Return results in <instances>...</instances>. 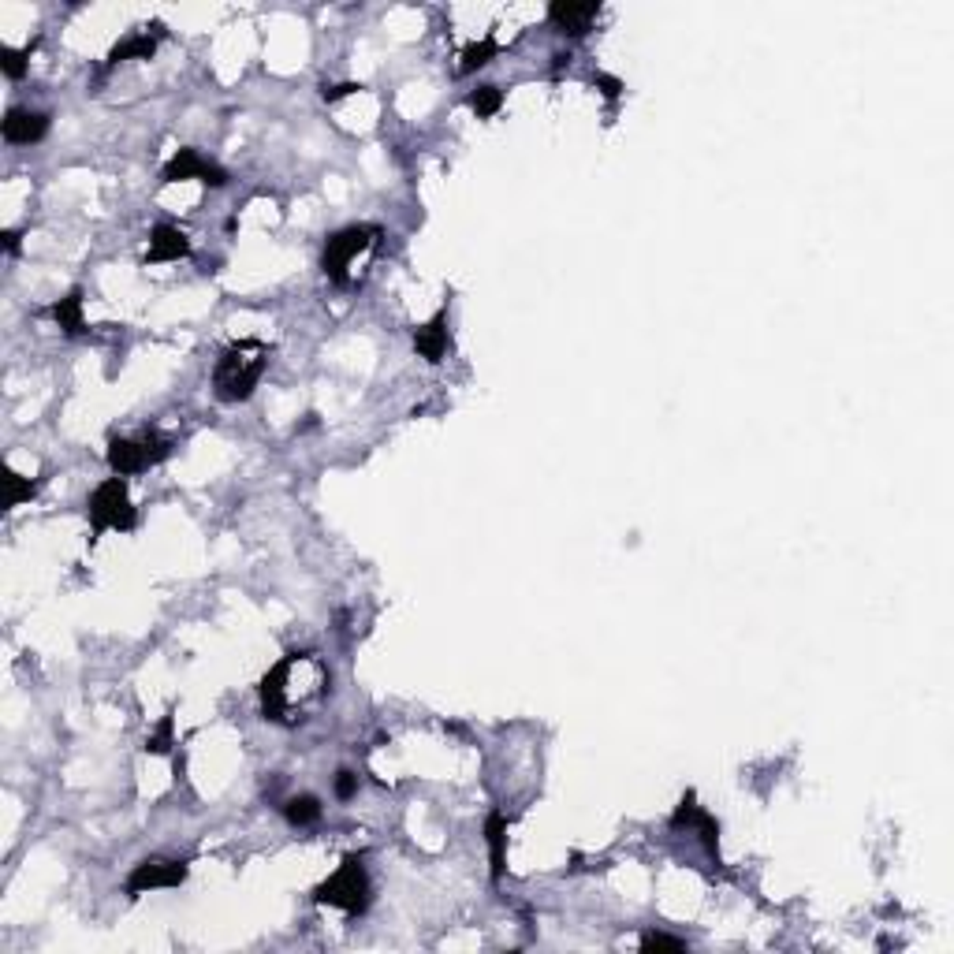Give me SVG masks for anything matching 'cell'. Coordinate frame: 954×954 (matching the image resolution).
<instances>
[{"instance_id": "cell-1", "label": "cell", "mask_w": 954, "mask_h": 954, "mask_svg": "<svg viewBox=\"0 0 954 954\" xmlns=\"http://www.w3.org/2000/svg\"><path fill=\"white\" fill-rule=\"evenodd\" d=\"M269 369V347L261 340H239L224 347L213 366V396L220 403H246Z\"/></svg>"}, {"instance_id": "cell-2", "label": "cell", "mask_w": 954, "mask_h": 954, "mask_svg": "<svg viewBox=\"0 0 954 954\" xmlns=\"http://www.w3.org/2000/svg\"><path fill=\"white\" fill-rule=\"evenodd\" d=\"M369 899H373V887H369V873L358 854H347L340 861V869L328 876L325 884L314 887V902L317 906H332V910H343L347 917H362L369 910Z\"/></svg>"}, {"instance_id": "cell-3", "label": "cell", "mask_w": 954, "mask_h": 954, "mask_svg": "<svg viewBox=\"0 0 954 954\" xmlns=\"http://www.w3.org/2000/svg\"><path fill=\"white\" fill-rule=\"evenodd\" d=\"M86 518H90L94 537H101L105 530H120V533L135 530L138 511L135 504H131V492H127V477L120 474L105 477V481L90 492V500H86Z\"/></svg>"}, {"instance_id": "cell-4", "label": "cell", "mask_w": 954, "mask_h": 954, "mask_svg": "<svg viewBox=\"0 0 954 954\" xmlns=\"http://www.w3.org/2000/svg\"><path fill=\"white\" fill-rule=\"evenodd\" d=\"M381 239V228L373 224H347L340 232H332L325 239V254H321V269L336 287L351 284V269L362 254H369Z\"/></svg>"}, {"instance_id": "cell-5", "label": "cell", "mask_w": 954, "mask_h": 954, "mask_svg": "<svg viewBox=\"0 0 954 954\" xmlns=\"http://www.w3.org/2000/svg\"><path fill=\"white\" fill-rule=\"evenodd\" d=\"M168 455H172V440L164 437V433H157V429H150V433H142V437H112L109 451H105V463H109L112 474L131 477L164 463Z\"/></svg>"}, {"instance_id": "cell-6", "label": "cell", "mask_w": 954, "mask_h": 954, "mask_svg": "<svg viewBox=\"0 0 954 954\" xmlns=\"http://www.w3.org/2000/svg\"><path fill=\"white\" fill-rule=\"evenodd\" d=\"M187 880V861L176 858H146L138 861L131 876H127V895L138 899V895H150V891H164V887H179Z\"/></svg>"}, {"instance_id": "cell-7", "label": "cell", "mask_w": 954, "mask_h": 954, "mask_svg": "<svg viewBox=\"0 0 954 954\" xmlns=\"http://www.w3.org/2000/svg\"><path fill=\"white\" fill-rule=\"evenodd\" d=\"M161 179L164 183H187V179H198V183H205V187H228V172H224L217 161H209V157H202L198 150H191V146L176 150V157L164 164Z\"/></svg>"}, {"instance_id": "cell-8", "label": "cell", "mask_w": 954, "mask_h": 954, "mask_svg": "<svg viewBox=\"0 0 954 954\" xmlns=\"http://www.w3.org/2000/svg\"><path fill=\"white\" fill-rule=\"evenodd\" d=\"M690 828V832H697V839H701V846L709 850V858L720 865V824H716V817H709L701 805H697L694 794H686L682 798V805L675 809V817H671V828Z\"/></svg>"}, {"instance_id": "cell-9", "label": "cell", "mask_w": 954, "mask_h": 954, "mask_svg": "<svg viewBox=\"0 0 954 954\" xmlns=\"http://www.w3.org/2000/svg\"><path fill=\"white\" fill-rule=\"evenodd\" d=\"M414 351L418 358H425L429 366L444 362L451 351V332H448V306H440L437 314L429 317L425 325L414 328Z\"/></svg>"}, {"instance_id": "cell-10", "label": "cell", "mask_w": 954, "mask_h": 954, "mask_svg": "<svg viewBox=\"0 0 954 954\" xmlns=\"http://www.w3.org/2000/svg\"><path fill=\"white\" fill-rule=\"evenodd\" d=\"M597 15H600V4H593V0H586V4H574V0L548 4V23H552L563 38H582V34H589Z\"/></svg>"}, {"instance_id": "cell-11", "label": "cell", "mask_w": 954, "mask_h": 954, "mask_svg": "<svg viewBox=\"0 0 954 954\" xmlns=\"http://www.w3.org/2000/svg\"><path fill=\"white\" fill-rule=\"evenodd\" d=\"M0 131H4V142H12V146H34V142H41V138L49 135V112L8 109Z\"/></svg>"}, {"instance_id": "cell-12", "label": "cell", "mask_w": 954, "mask_h": 954, "mask_svg": "<svg viewBox=\"0 0 954 954\" xmlns=\"http://www.w3.org/2000/svg\"><path fill=\"white\" fill-rule=\"evenodd\" d=\"M191 258V239L176 224H153L150 246H146V265H164V261Z\"/></svg>"}, {"instance_id": "cell-13", "label": "cell", "mask_w": 954, "mask_h": 954, "mask_svg": "<svg viewBox=\"0 0 954 954\" xmlns=\"http://www.w3.org/2000/svg\"><path fill=\"white\" fill-rule=\"evenodd\" d=\"M507 824L511 820L496 809V813H489V820H485V843H489V873H492V880L500 884L504 880V869H507Z\"/></svg>"}, {"instance_id": "cell-14", "label": "cell", "mask_w": 954, "mask_h": 954, "mask_svg": "<svg viewBox=\"0 0 954 954\" xmlns=\"http://www.w3.org/2000/svg\"><path fill=\"white\" fill-rule=\"evenodd\" d=\"M49 317H53L56 328H60L64 336H82V332H86V317H82V291L79 287L68 291L64 299H56L53 306H49Z\"/></svg>"}, {"instance_id": "cell-15", "label": "cell", "mask_w": 954, "mask_h": 954, "mask_svg": "<svg viewBox=\"0 0 954 954\" xmlns=\"http://www.w3.org/2000/svg\"><path fill=\"white\" fill-rule=\"evenodd\" d=\"M157 41H161V34L138 30V34H131V38H123L112 45L109 64H123V60H150V56L157 53Z\"/></svg>"}, {"instance_id": "cell-16", "label": "cell", "mask_w": 954, "mask_h": 954, "mask_svg": "<svg viewBox=\"0 0 954 954\" xmlns=\"http://www.w3.org/2000/svg\"><path fill=\"white\" fill-rule=\"evenodd\" d=\"M321 813H325V805L314 794H299V798H287L284 802V820L291 828H310V824L321 820Z\"/></svg>"}, {"instance_id": "cell-17", "label": "cell", "mask_w": 954, "mask_h": 954, "mask_svg": "<svg viewBox=\"0 0 954 954\" xmlns=\"http://www.w3.org/2000/svg\"><path fill=\"white\" fill-rule=\"evenodd\" d=\"M496 53H500V41H496V34H485L481 41H470V45L463 49V56H459V60H463V64H459V75H474V71L485 68V64H489Z\"/></svg>"}, {"instance_id": "cell-18", "label": "cell", "mask_w": 954, "mask_h": 954, "mask_svg": "<svg viewBox=\"0 0 954 954\" xmlns=\"http://www.w3.org/2000/svg\"><path fill=\"white\" fill-rule=\"evenodd\" d=\"M466 105L477 112V120H489V116H496V112L504 109V90H500V86H492V82H485V86L470 90Z\"/></svg>"}, {"instance_id": "cell-19", "label": "cell", "mask_w": 954, "mask_h": 954, "mask_svg": "<svg viewBox=\"0 0 954 954\" xmlns=\"http://www.w3.org/2000/svg\"><path fill=\"white\" fill-rule=\"evenodd\" d=\"M4 507H19V504H27L30 496L38 492V481H30V477H23V474H15L12 466H4Z\"/></svg>"}, {"instance_id": "cell-20", "label": "cell", "mask_w": 954, "mask_h": 954, "mask_svg": "<svg viewBox=\"0 0 954 954\" xmlns=\"http://www.w3.org/2000/svg\"><path fill=\"white\" fill-rule=\"evenodd\" d=\"M34 45L38 41H30V45H23V49H0V71H4V79H12V82H19L23 75H27V68H30V53H34Z\"/></svg>"}, {"instance_id": "cell-21", "label": "cell", "mask_w": 954, "mask_h": 954, "mask_svg": "<svg viewBox=\"0 0 954 954\" xmlns=\"http://www.w3.org/2000/svg\"><path fill=\"white\" fill-rule=\"evenodd\" d=\"M168 750H172V716H164V720L157 723V731L146 738V753H168Z\"/></svg>"}, {"instance_id": "cell-22", "label": "cell", "mask_w": 954, "mask_h": 954, "mask_svg": "<svg viewBox=\"0 0 954 954\" xmlns=\"http://www.w3.org/2000/svg\"><path fill=\"white\" fill-rule=\"evenodd\" d=\"M641 951H686V943L664 936V932H649V936H641Z\"/></svg>"}, {"instance_id": "cell-23", "label": "cell", "mask_w": 954, "mask_h": 954, "mask_svg": "<svg viewBox=\"0 0 954 954\" xmlns=\"http://www.w3.org/2000/svg\"><path fill=\"white\" fill-rule=\"evenodd\" d=\"M332 791H336V798H340V802H351V798L358 794V776H355V772H347V768H343V772H336Z\"/></svg>"}, {"instance_id": "cell-24", "label": "cell", "mask_w": 954, "mask_h": 954, "mask_svg": "<svg viewBox=\"0 0 954 954\" xmlns=\"http://www.w3.org/2000/svg\"><path fill=\"white\" fill-rule=\"evenodd\" d=\"M355 90H362L358 82H340V86H325V90H321V97H325V101H340V97L355 94Z\"/></svg>"}, {"instance_id": "cell-25", "label": "cell", "mask_w": 954, "mask_h": 954, "mask_svg": "<svg viewBox=\"0 0 954 954\" xmlns=\"http://www.w3.org/2000/svg\"><path fill=\"white\" fill-rule=\"evenodd\" d=\"M593 82H597V86H600V94H604V97H612V101H615V97H619V94H623V82L612 79V75H597V79H593Z\"/></svg>"}, {"instance_id": "cell-26", "label": "cell", "mask_w": 954, "mask_h": 954, "mask_svg": "<svg viewBox=\"0 0 954 954\" xmlns=\"http://www.w3.org/2000/svg\"><path fill=\"white\" fill-rule=\"evenodd\" d=\"M4 250H8V254L19 250V232H4Z\"/></svg>"}]
</instances>
